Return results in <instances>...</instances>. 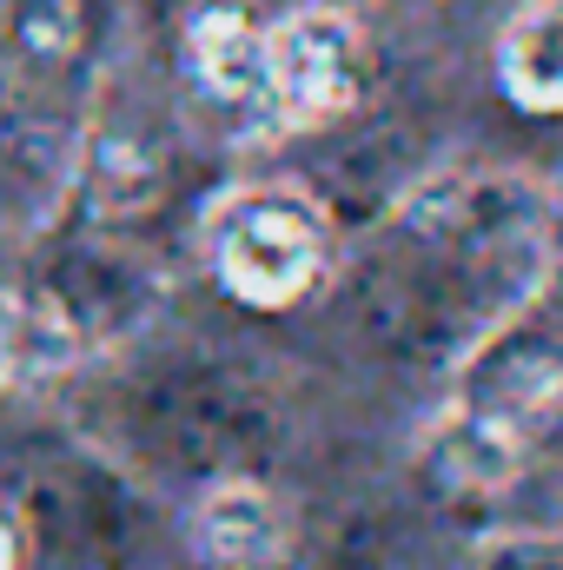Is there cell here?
<instances>
[{
  "instance_id": "obj_1",
  "label": "cell",
  "mask_w": 563,
  "mask_h": 570,
  "mask_svg": "<svg viewBox=\"0 0 563 570\" xmlns=\"http://www.w3.org/2000/svg\"><path fill=\"white\" fill-rule=\"evenodd\" d=\"M544 219L517 186H471L418 206L365 273L358 318L385 352H444L504 318L537 279Z\"/></svg>"
},
{
  "instance_id": "obj_2",
  "label": "cell",
  "mask_w": 563,
  "mask_h": 570,
  "mask_svg": "<svg viewBox=\"0 0 563 570\" xmlns=\"http://www.w3.org/2000/svg\"><path fill=\"white\" fill-rule=\"evenodd\" d=\"M113 425L152 464L226 484V478H246L273 451L279 405L253 372L226 358L172 352L113 392Z\"/></svg>"
},
{
  "instance_id": "obj_3",
  "label": "cell",
  "mask_w": 563,
  "mask_h": 570,
  "mask_svg": "<svg viewBox=\"0 0 563 570\" xmlns=\"http://www.w3.org/2000/svg\"><path fill=\"white\" fill-rule=\"evenodd\" d=\"M13 518L53 570H120L140 551V491L93 451L40 444L20 458Z\"/></svg>"
},
{
  "instance_id": "obj_4",
  "label": "cell",
  "mask_w": 563,
  "mask_h": 570,
  "mask_svg": "<svg viewBox=\"0 0 563 570\" xmlns=\"http://www.w3.org/2000/svg\"><path fill=\"white\" fill-rule=\"evenodd\" d=\"M318 259H325V219L305 193L253 186L213 213V266L246 305H292L318 279Z\"/></svg>"
},
{
  "instance_id": "obj_5",
  "label": "cell",
  "mask_w": 563,
  "mask_h": 570,
  "mask_svg": "<svg viewBox=\"0 0 563 570\" xmlns=\"http://www.w3.org/2000/svg\"><path fill=\"white\" fill-rule=\"evenodd\" d=\"M358 94V33L345 13H292L266 27V114L292 127L345 114Z\"/></svg>"
},
{
  "instance_id": "obj_6",
  "label": "cell",
  "mask_w": 563,
  "mask_h": 570,
  "mask_svg": "<svg viewBox=\"0 0 563 570\" xmlns=\"http://www.w3.org/2000/svg\"><path fill=\"white\" fill-rule=\"evenodd\" d=\"M100 40V0H0V80L60 94Z\"/></svg>"
},
{
  "instance_id": "obj_7",
  "label": "cell",
  "mask_w": 563,
  "mask_h": 570,
  "mask_svg": "<svg viewBox=\"0 0 563 570\" xmlns=\"http://www.w3.org/2000/svg\"><path fill=\"white\" fill-rule=\"evenodd\" d=\"M199 551L213 564H233V570H259L285 551V524L273 511V498L253 484V478H226L206 491L199 504Z\"/></svg>"
},
{
  "instance_id": "obj_8",
  "label": "cell",
  "mask_w": 563,
  "mask_h": 570,
  "mask_svg": "<svg viewBox=\"0 0 563 570\" xmlns=\"http://www.w3.org/2000/svg\"><path fill=\"white\" fill-rule=\"evenodd\" d=\"M192 73L239 107H266V27H253L239 7H206L192 20Z\"/></svg>"
},
{
  "instance_id": "obj_9",
  "label": "cell",
  "mask_w": 563,
  "mask_h": 570,
  "mask_svg": "<svg viewBox=\"0 0 563 570\" xmlns=\"http://www.w3.org/2000/svg\"><path fill=\"white\" fill-rule=\"evenodd\" d=\"M504 87L517 107H563V0H531L504 33Z\"/></svg>"
},
{
  "instance_id": "obj_10",
  "label": "cell",
  "mask_w": 563,
  "mask_h": 570,
  "mask_svg": "<svg viewBox=\"0 0 563 570\" xmlns=\"http://www.w3.org/2000/svg\"><path fill=\"white\" fill-rule=\"evenodd\" d=\"M80 358V338L40 298H0V392L33 385Z\"/></svg>"
},
{
  "instance_id": "obj_11",
  "label": "cell",
  "mask_w": 563,
  "mask_h": 570,
  "mask_svg": "<svg viewBox=\"0 0 563 570\" xmlns=\"http://www.w3.org/2000/svg\"><path fill=\"white\" fill-rule=\"evenodd\" d=\"M13 551H20V531H13V511L0 504V570H13Z\"/></svg>"
},
{
  "instance_id": "obj_12",
  "label": "cell",
  "mask_w": 563,
  "mask_h": 570,
  "mask_svg": "<svg viewBox=\"0 0 563 570\" xmlns=\"http://www.w3.org/2000/svg\"><path fill=\"white\" fill-rule=\"evenodd\" d=\"M517 570H544V564H517Z\"/></svg>"
}]
</instances>
